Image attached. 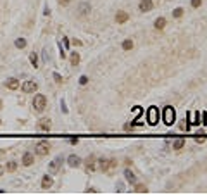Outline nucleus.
<instances>
[{"label":"nucleus","instance_id":"f257e3e1","mask_svg":"<svg viewBox=\"0 0 207 195\" xmlns=\"http://www.w3.org/2000/svg\"><path fill=\"white\" fill-rule=\"evenodd\" d=\"M162 119H164V124L173 126V123L176 121V111L173 105H166L164 111H162Z\"/></svg>","mask_w":207,"mask_h":195},{"label":"nucleus","instance_id":"f03ea898","mask_svg":"<svg viewBox=\"0 0 207 195\" xmlns=\"http://www.w3.org/2000/svg\"><path fill=\"white\" fill-rule=\"evenodd\" d=\"M147 121H148L150 126H155V124L159 123V109H157L155 105H152V107L148 109V112H147Z\"/></svg>","mask_w":207,"mask_h":195},{"label":"nucleus","instance_id":"7ed1b4c3","mask_svg":"<svg viewBox=\"0 0 207 195\" xmlns=\"http://www.w3.org/2000/svg\"><path fill=\"white\" fill-rule=\"evenodd\" d=\"M45 105H47V97H45V95H41V93L34 95L33 107H34V111H36V112H41V111L45 109Z\"/></svg>","mask_w":207,"mask_h":195},{"label":"nucleus","instance_id":"20e7f679","mask_svg":"<svg viewBox=\"0 0 207 195\" xmlns=\"http://www.w3.org/2000/svg\"><path fill=\"white\" fill-rule=\"evenodd\" d=\"M34 152L38 154V156H47L48 152H50V143L48 142H38L36 143V147H34Z\"/></svg>","mask_w":207,"mask_h":195},{"label":"nucleus","instance_id":"39448f33","mask_svg":"<svg viewBox=\"0 0 207 195\" xmlns=\"http://www.w3.org/2000/svg\"><path fill=\"white\" fill-rule=\"evenodd\" d=\"M36 88H38V85H36L34 81H24V83L21 85V90H23L24 93H34Z\"/></svg>","mask_w":207,"mask_h":195},{"label":"nucleus","instance_id":"423d86ee","mask_svg":"<svg viewBox=\"0 0 207 195\" xmlns=\"http://www.w3.org/2000/svg\"><path fill=\"white\" fill-rule=\"evenodd\" d=\"M90 10H92L90 2H81V3H79V7H78V12H79V16H81V17L88 16V14H90Z\"/></svg>","mask_w":207,"mask_h":195},{"label":"nucleus","instance_id":"0eeeda50","mask_svg":"<svg viewBox=\"0 0 207 195\" xmlns=\"http://www.w3.org/2000/svg\"><path fill=\"white\" fill-rule=\"evenodd\" d=\"M99 162V167L102 169V171H109V169H112L114 166H116V161H109V159H100V161H97Z\"/></svg>","mask_w":207,"mask_h":195},{"label":"nucleus","instance_id":"6e6552de","mask_svg":"<svg viewBox=\"0 0 207 195\" xmlns=\"http://www.w3.org/2000/svg\"><path fill=\"white\" fill-rule=\"evenodd\" d=\"M61 162H62V157H55L52 162L48 164V173H57L59 171V167H61Z\"/></svg>","mask_w":207,"mask_h":195},{"label":"nucleus","instance_id":"1a4fd4ad","mask_svg":"<svg viewBox=\"0 0 207 195\" xmlns=\"http://www.w3.org/2000/svg\"><path fill=\"white\" fill-rule=\"evenodd\" d=\"M152 7H154V2H152V0H141V2L138 3L140 12H148V10H152Z\"/></svg>","mask_w":207,"mask_h":195},{"label":"nucleus","instance_id":"9d476101","mask_svg":"<svg viewBox=\"0 0 207 195\" xmlns=\"http://www.w3.org/2000/svg\"><path fill=\"white\" fill-rule=\"evenodd\" d=\"M68 164L71 167H79V166H81V159H79L76 154H71L68 157Z\"/></svg>","mask_w":207,"mask_h":195},{"label":"nucleus","instance_id":"9b49d317","mask_svg":"<svg viewBox=\"0 0 207 195\" xmlns=\"http://www.w3.org/2000/svg\"><path fill=\"white\" fill-rule=\"evenodd\" d=\"M50 123H52V121H50L48 118H43V119H40L38 128H40L41 131H48V130H50Z\"/></svg>","mask_w":207,"mask_h":195},{"label":"nucleus","instance_id":"f8f14e48","mask_svg":"<svg viewBox=\"0 0 207 195\" xmlns=\"http://www.w3.org/2000/svg\"><path fill=\"white\" fill-rule=\"evenodd\" d=\"M5 86H7L9 90H17V88H19V81H17L16 78H9V80L5 81Z\"/></svg>","mask_w":207,"mask_h":195},{"label":"nucleus","instance_id":"ddd939ff","mask_svg":"<svg viewBox=\"0 0 207 195\" xmlns=\"http://www.w3.org/2000/svg\"><path fill=\"white\" fill-rule=\"evenodd\" d=\"M33 161H34V157L31 152H24L23 154V166H31Z\"/></svg>","mask_w":207,"mask_h":195},{"label":"nucleus","instance_id":"4468645a","mask_svg":"<svg viewBox=\"0 0 207 195\" xmlns=\"http://www.w3.org/2000/svg\"><path fill=\"white\" fill-rule=\"evenodd\" d=\"M52 185H54V180H52L48 174H45V176H43V180H41V188H45V190H47V188H50Z\"/></svg>","mask_w":207,"mask_h":195},{"label":"nucleus","instance_id":"2eb2a0df","mask_svg":"<svg viewBox=\"0 0 207 195\" xmlns=\"http://www.w3.org/2000/svg\"><path fill=\"white\" fill-rule=\"evenodd\" d=\"M95 164H97V159H95L93 156H90V157L86 159V171H88V173H90V171H93V169L97 167Z\"/></svg>","mask_w":207,"mask_h":195},{"label":"nucleus","instance_id":"dca6fc26","mask_svg":"<svg viewBox=\"0 0 207 195\" xmlns=\"http://www.w3.org/2000/svg\"><path fill=\"white\" fill-rule=\"evenodd\" d=\"M128 17H130V16H128V12H123V10L116 14V21H117L119 24H123V23H126V21H128Z\"/></svg>","mask_w":207,"mask_h":195},{"label":"nucleus","instance_id":"f3484780","mask_svg":"<svg viewBox=\"0 0 207 195\" xmlns=\"http://www.w3.org/2000/svg\"><path fill=\"white\" fill-rule=\"evenodd\" d=\"M188 116L192 118V124H200V123H202V116H200V112H190Z\"/></svg>","mask_w":207,"mask_h":195},{"label":"nucleus","instance_id":"a211bd4d","mask_svg":"<svg viewBox=\"0 0 207 195\" xmlns=\"http://www.w3.org/2000/svg\"><path fill=\"white\" fill-rule=\"evenodd\" d=\"M124 176H126V180H128L130 183L137 185V178H135V173H133L131 169H124Z\"/></svg>","mask_w":207,"mask_h":195},{"label":"nucleus","instance_id":"6ab92c4d","mask_svg":"<svg viewBox=\"0 0 207 195\" xmlns=\"http://www.w3.org/2000/svg\"><path fill=\"white\" fill-rule=\"evenodd\" d=\"M154 26H155L157 30H164V26H166V19H164V17H157L155 23H154Z\"/></svg>","mask_w":207,"mask_h":195},{"label":"nucleus","instance_id":"aec40b11","mask_svg":"<svg viewBox=\"0 0 207 195\" xmlns=\"http://www.w3.org/2000/svg\"><path fill=\"white\" fill-rule=\"evenodd\" d=\"M185 145V140L183 138H178V140H174V143H173V147H174V150H179L181 147Z\"/></svg>","mask_w":207,"mask_h":195},{"label":"nucleus","instance_id":"412c9836","mask_svg":"<svg viewBox=\"0 0 207 195\" xmlns=\"http://www.w3.org/2000/svg\"><path fill=\"white\" fill-rule=\"evenodd\" d=\"M79 64V54H71V66H78Z\"/></svg>","mask_w":207,"mask_h":195},{"label":"nucleus","instance_id":"4be33fe9","mask_svg":"<svg viewBox=\"0 0 207 195\" xmlns=\"http://www.w3.org/2000/svg\"><path fill=\"white\" fill-rule=\"evenodd\" d=\"M14 45H16L17 48H24V47H26V40H24V38H17V40L14 41Z\"/></svg>","mask_w":207,"mask_h":195},{"label":"nucleus","instance_id":"5701e85b","mask_svg":"<svg viewBox=\"0 0 207 195\" xmlns=\"http://www.w3.org/2000/svg\"><path fill=\"white\" fill-rule=\"evenodd\" d=\"M133 48V40H124L123 41V50H131Z\"/></svg>","mask_w":207,"mask_h":195},{"label":"nucleus","instance_id":"b1692460","mask_svg":"<svg viewBox=\"0 0 207 195\" xmlns=\"http://www.w3.org/2000/svg\"><path fill=\"white\" fill-rule=\"evenodd\" d=\"M30 62L33 64V67H38V55L36 54H30Z\"/></svg>","mask_w":207,"mask_h":195},{"label":"nucleus","instance_id":"393cba45","mask_svg":"<svg viewBox=\"0 0 207 195\" xmlns=\"http://www.w3.org/2000/svg\"><path fill=\"white\" fill-rule=\"evenodd\" d=\"M135 192H137V194H147L148 190H147L145 185H137V187H135Z\"/></svg>","mask_w":207,"mask_h":195},{"label":"nucleus","instance_id":"a878e982","mask_svg":"<svg viewBox=\"0 0 207 195\" xmlns=\"http://www.w3.org/2000/svg\"><path fill=\"white\" fill-rule=\"evenodd\" d=\"M181 16H183V9L181 7H178V9L173 10V17H181Z\"/></svg>","mask_w":207,"mask_h":195},{"label":"nucleus","instance_id":"bb28decb","mask_svg":"<svg viewBox=\"0 0 207 195\" xmlns=\"http://www.w3.org/2000/svg\"><path fill=\"white\" fill-rule=\"evenodd\" d=\"M16 169H17V164L14 162V161L7 164V171H16Z\"/></svg>","mask_w":207,"mask_h":195},{"label":"nucleus","instance_id":"cd10ccee","mask_svg":"<svg viewBox=\"0 0 207 195\" xmlns=\"http://www.w3.org/2000/svg\"><path fill=\"white\" fill-rule=\"evenodd\" d=\"M200 3H202V0H192V7H193V9L200 7Z\"/></svg>","mask_w":207,"mask_h":195},{"label":"nucleus","instance_id":"c85d7f7f","mask_svg":"<svg viewBox=\"0 0 207 195\" xmlns=\"http://www.w3.org/2000/svg\"><path fill=\"white\" fill-rule=\"evenodd\" d=\"M54 80H55L57 83H62V78H61V74H59V73H54Z\"/></svg>","mask_w":207,"mask_h":195},{"label":"nucleus","instance_id":"c756f323","mask_svg":"<svg viewBox=\"0 0 207 195\" xmlns=\"http://www.w3.org/2000/svg\"><path fill=\"white\" fill-rule=\"evenodd\" d=\"M86 83H88V78L86 76H81L79 78V85H86Z\"/></svg>","mask_w":207,"mask_h":195},{"label":"nucleus","instance_id":"7c9ffc66","mask_svg":"<svg viewBox=\"0 0 207 195\" xmlns=\"http://www.w3.org/2000/svg\"><path fill=\"white\" fill-rule=\"evenodd\" d=\"M116 190H119V194H121V192H123V190H124V185H123V183H121V181H119V183H117V185H116Z\"/></svg>","mask_w":207,"mask_h":195},{"label":"nucleus","instance_id":"2f4dec72","mask_svg":"<svg viewBox=\"0 0 207 195\" xmlns=\"http://www.w3.org/2000/svg\"><path fill=\"white\" fill-rule=\"evenodd\" d=\"M195 142H197V143H204V142H206V138H204V136H200V135H199V136H197V138H195Z\"/></svg>","mask_w":207,"mask_h":195},{"label":"nucleus","instance_id":"473e14b6","mask_svg":"<svg viewBox=\"0 0 207 195\" xmlns=\"http://www.w3.org/2000/svg\"><path fill=\"white\" fill-rule=\"evenodd\" d=\"M61 107H62V112H68V109H66V102H64V100L61 102Z\"/></svg>","mask_w":207,"mask_h":195},{"label":"nucleus","instance_id":"72a5a7b5","mask_svg":"<svg viewBox=\"0 0 207 195\" xmlns=\"http://www.w3.org/2000/svg\"><path fill=\"white\" fill-rule=\"evenodd\" d=\"M69 2H71V0H59V3H61V5H68Z\"/></svg>","mask_w":207,"mask_h":195},{"label":"nucleus","instance_id":"f704fd0d","mask_svg":"<svg viewBox=\"0 0 207 195\" xmlns=\"http://www.w3.org/2000/svg\"><path fill=\"white\" fill-rule=\"evenodd\" d=\"M86 192H88V194H97V190H95V188H88Z\"/></svg>","mask_w":207,"mask_h":195},{"label":"nucleus","instance_id":"c9c22d12","mask_svg":"<svg viewBox=\"0 0 207 195\" xmlns=\"http://www.w3.org/2000/svg\"><path fill=\"white\" fill-rule=\"evenodd\" d=\"M2 173H3V167H2V164H0V176H2Z\"/></svg>","mask_w":207,"mask_h":195},{"label":"nucleus","instance_id":"e433bc0d","mask_svg":"<svg viewBox=\"0 0 207 195\" xmlns=\"http://www.w3.org/2000/svg\"><path fill=\"white\" fill-rule=\"evenodd\" d=\"M0 107H2V100H0Z\"/></svg>","mask_w":207,"mask_h":195},{"label":"nucleus","instance_id":"4c0bfd02","mask_svg":"<svg viewBox=\"0 0 207 195\" xmlns=\"http://www.w3.org/2000/svg\"><path fill=\"white\" fill-rule=\"evenodd\" d=\"M0 124H2V121H0Z\"/></svg>","mask_w":207,"mask_h":195},{"label":"nucleus","instance_id":"58836bf2","mask_svg":"<svg viewBox=\"0 0 207 195\" xmlns=\"http://www.w3.org/2000/svg\"><path fill=\"white\" fill-rule=\"evenodd\" d=\"M206 118H207V114H206Z\"/></svg>","mask_w":207,"mask_h":195}]
</instances>
